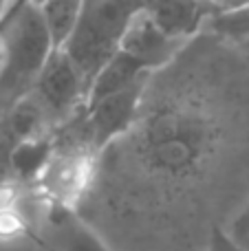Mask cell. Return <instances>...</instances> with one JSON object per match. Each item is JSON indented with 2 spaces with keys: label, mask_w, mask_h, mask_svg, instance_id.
<instances>
[{
  "label": "cell",
  "mask_w": 249,
  "mask_h": 251,
  "mask_svg": "<svg viewBox=\"0 0 249 251\" xmlns=\"http://www.w3.org/2000/svg\"><path fill=\"white\" fill-rule=\"evenodd\" d=\"M53 40L44 25L40 4L33 0L18 2L2 18L0 31V119L22 101L38 82Z\"/></svg>",
  "instance_id": "cell-1"
},
{
  "label": "cell",
  "mask_w": 249,
  "mask_h": 251,
  "mask_svg": "<svg viewBox=\"0 0 249 251\" xmlns=\"http://www.w3.org/2000/svg\"><path fill=\"white\" fill-rule=\"evenodd\" d=\"M141 9L144 0H84L82 16L64 51L79 66L88 86L119 51L128 25Z\"/></svg>",
  "instance_id": "cell-2"
},
{
  "label": "cell",
  "mask_w": 249,
  "mask_h": 251,
  "mask_svg": "<svg viewBox=\"0 0 249 251\" xmlns=\"http://www.w3.org/2000/svg\"><path fill=\"white\" fill-rule=\"evenodd\" d=\"M97 154L100 152L93 148L84 128L82 110L77 117L55 130V150L47 170L38 178L40 190L51 203L73 207L91 183Z\"/></svg>",
  "instance_id": "cell-3"
},
{
  "label": "cell",
  "mask_w": 249,
  "mask_h": 251,
  "mask_svg": "<svg viewBox=\"0 0 249 251\" xmlns=\"http://www.w3.org/2000/svg\"><path fill=\"white\" fill-rule=\"evenodd\" d=\"M29 95L42 110L49 128L55 132L84 110L88 82L64 49H53Z\"/></svg>",
  "instance_id": "cell-4"
},
{
  "label": "cell",
  "mask_w": 249,
  "mask_h": 251,
  "mask_svg": "<svg viewBox=\"0 0 249 251\" xmlns=\"http://www.w3.org/2000/svg\"><path fill=\"white\" fill-rule=\"evenodd\" d=\"M146 82L148 77L84 108V128H86L88 139L97 152H101L108 143H113L119 134H124L130 128L141 106Z\"/></svg>",
  "instance_id": "cell-5"
},
{
  "label": "cell",
  "mask_w": 249,
  "mask_h": 251,
  "mask_svg": "<svg viewBox=\"0 0 249 251\" xmlns=\"http://www.w3.org/2000/svg\"><path fill=\"white\" fill-rule=\"evenodd\" d=\"M185 40L163 31L146 9H141L132 22L128 25L126 33L122 40V51L130 53L137 62L146 66L148 71H154L159 66H166L172 57L176 55Z\"/></svg>",
  "instance_id": "cell-6"
},
{
  "label": "cell",
  "mask_w": 249,
  "mask_h": 251,
  "mask_svg": "<svg viewBox=\"0 0 249 251\" xmlns=\"http://www.w3.org/2000/svg\"><path fill=\"white\" fill-rule=\"evenodd\" d=\"M144 9L163 31L183 40L219 13L212 0H144Z\"/></svg>",
  "instance_id": "cell-7"
},
{
  "label": "cell",
  "mask_w": 249,
  "mask_h": 251,
  "mask_svg": "<svg viewBox=\"0 0 249 251\" xmlns=\"http://www.w3.org/2000/svg\"><path fill=\"white\" fill-rule=\"evenodd\" d=\"M150 73H152V71H148L141 62H137L130 53L119 49V51L97 71L95 77H93L91 86H88L86 106L97 104V101L104 100V97L124 91V88L132 86L135 82H139V79H144V77H150ZM86 106H84V108H86Z\"/></svg>",
  "instance_id": "cell-8"
},
{
  "label": "cell",
  "mask_w": 249,
  "mask_h": 251,
  "mask_svg": "<svg viewBox=\"0 0 249 251\" xmlns=\"http://www.w3.org/2000/svg\"><path fill=\"white\" fill-rule=\"evenodd\" d=\"M49 225L53 236V247L49 251H108L95 231L75 216L73 207L53 203Z\"/></svg>",
  "instance_id": "cell-9"
},
{
  "label": "cell",
  "mask_w": 249,
  "mask_h": 251,
  "mask_svg": "<svg viewBox=\"0 0 249 251\" xmlns=\"http://www.w3.org/2000/svg\"><path fill=\"white\" fill-rule=\"evenodd\" d=\"M55 150V132L22 139L11 150V174L22 183H38Z\"/></svg>",
  "instance_id": "cell-10"
},
{
  "label": "cell",
  "mask_w": 249,
  "mask_h": 251,
  "mask_svg": "<svg viewBox=\"0 0 249 251\" xmlns=\"http://www.w3.org/2000/svg\"><path fill=\"white\" fill-rule=\"evenodd\" d=\"M44 25L55 49H64L82 16L84 0H40Z\"/></svg>",
  "instance_id": "cell-11"
},
{
  "label": "cell",
  "mask_w": 249,
  "mask_h": 251,
  "mask_svg": "<svg viewBox=\"0 0 249 251\" xmlns=\"http://www.w3.org/2000/svg\"><path fill=\"white\" fill-rule=\"evenodd\" d=\"M216 31L229 35H249V7L234 9V11H219L210 20Z\"/></svg>",
  "instance_id": "cell-12"
},
{
  "label": "cell",
  "mask_w": 249,
  "mask_h": 251,
  "mask_svg": "<svg viewBox=\"0 0 249 251\" xmlns=\"http://www.w3.org/2000/svg\"><path fill=\"white\" fill-rule=\"evenodd\" d=\"M13 146H16V141H13L11 137H9V132L2 128V124H0V185H2L7 178H11V150Z\"/></svg>",
  "instance_id": "cell-13"
},
{
  "label": "cell",
  "mask_w": 249,
  "mask_h": 251,
  "mask_svg": "<svg viewBox=\"0 0 249 251\" xmlns=\"http://www.w3.org/2000/svg\"><path fill=\"white\" fill-rule=\"evenodd\" d=\"M207 251H249V247L238 243L234 236L225 234L221 227H214V229H212L210 245H207Z\"/></svg>",
  "instance_id": "cell-14"
},
{
  "label": "cell",
  "mask_w": 249,
  "mask_h": 251,
  "mask_svg": "<svg viewBox=\"0 0 249 251\" xmlns=\"http://www.w3.org/2000/svg\"><path fill=\"white\" fill-rule=\"evenodd\" d=\"M219 11H234V9L249 7V0H212Z\"/></svg>",
  "instance_id": "cell-15"
},
{
  "label": "cell",
  "mask_w": 249,
  "mask_h": 251,
  "mask_svg": "<svg viewBox=\"0 0 249 251\" xmlns=\"http://www.w3.org/2000/svg\"><path fill=\"white\" fill-rule=\"evenodd\" d=\"M0 31H2V20H0Z\"/></svg>",
  "instance_id": "cell-16"
},
{
  "label": "cell",
  "mask_w": 249,
  "mask_h": 251,
  "mask_svg": "<svg viewBox=\"0 0 249 251\" xmlns=\"http://www.w3.org/2000/svg\"><path fill=\"white\" fill-rule=\"evenodd\" d=\"M47 251H49V249H47Z\"/></svg>",
  "instance_id": "cell-17"
}]
</instances>
